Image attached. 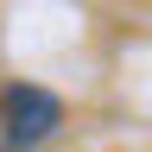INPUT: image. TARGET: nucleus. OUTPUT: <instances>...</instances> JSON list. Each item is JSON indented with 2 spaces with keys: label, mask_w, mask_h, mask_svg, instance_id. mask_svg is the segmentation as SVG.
I'll use <instances>...</instances> for the list:
<instances>
[{
  "label": "nucleus",
  "mask_w": 152,
  "mask_h": 152,
  "mask_svg": "<svg viewBox=\"0 0 152 152\" xmlns=\"http://www.w3.org/2000/svg\"><path fill=\"white\" fill-rule=\"evenodd\" d=\"M57 121H64V102L51 89H32V83H7L0 89V146L7 152H32L38 140H51Z\"/></svg>",
  "instance_id": "f257e3e1"
}]
</instances>
